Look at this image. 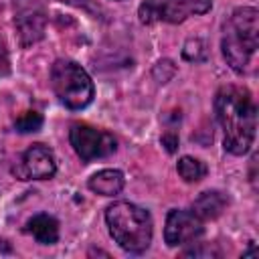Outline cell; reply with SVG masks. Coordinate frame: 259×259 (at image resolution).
<instances>
[{
    "label": "cell",
    "mask_w": 259,
    "mask_h": 259,
    "mask_svg": "<svg viewBox=\"0 0 259 259\" xmlns=\"http://www.w3.org/2000/svg\"><path fill=\"white\" fill-rule=\"evenodd\" d=\"M12 172L18 180H47L57 172L55 154L45 144H32L16 162Z\"/></svg>",
    "instance_id": "8"
},
{
    "label": "cell",
    "mask_w": 259,
    "mask_h": 259,
    "mask_svg": "<svg viewBox=\"0 0 259 259\" xmlns=\"http://www.w3.org/2000/svg\"><path fill=\"white\" fill-rule=\"evenodd\" d=\"M6 73H8V53L4 42L0 40V75H6Z\"/></svg>",
    "instance_id": "20"
},
{
    "label": "cell",
    "mask_w": 259,
    "mask_h": 259,
    "mask_svg": "<svg viewBox=\"0 0 259 259\" xmlns=\"http://www.w3.org/2000/svg\"><path fill=\"white\" fill-rule=\"evenodd\" d=\"M217 119L223 127L225 150L243 156L251 150L257 130V107L247 89L225 85L214 97Z\"/></svg>",
    "instance_id": "1"
},
{
    "label": "cell",
    "mask_w": 259,
    "mask_h": 259,
    "mask_svg": "<svg viewBox=\"0 0 259 259\" xmlns=\"http://www.w3.org/2000/svg\"><path fill=\"white\" fill-rule=\"evenodd\" d=\"M105 223L113 241L127 253L140 255L152 243V214L134 202L117 200L109 204L105 208Z\"/></svg>",
    "instance_id": "2"
},
{
    "label": "cell",
    "mask_w": 259,
    "mask_h": 259,
    "mask_svg": "<svg viewBox=\"0 0 259 259\" xmlns=\"http://www.w3.org/2000/svg\"><path fill=\"white\" fill-rule=\"evenodd\" d=\"M229 204V196L221 190H206L192 202V212L202 221H212L223 214Z\"/></svg>",
    "instance_id": "10"
},
{
    "label": "cell",
    "mask_w": 259,
    "mask_h": 259,
    "mask_svg": "<svg viewBox=\"0 0 259 259\" xmlns=\"http://www.w3.org/2000/svg\"><path fill=\"white\" fill-rule=\"evenodd\" d=\"M69 140L73 150L83 162H91L95 158H105L115 152L117 142L113 134L87 125V123H73L69 130Z\"/></svg>",
    "instance_id": "6"
},
{
    "label": "cell",
    "mask_w": 259,
    "mask_h": 259,
    "mask_svg": "<svg viewBox=\"0 0 259 259\" xmlns=\"http://www.w3.org/2000/svg\"><path fill=\"white\" fill-rule=\"evenodd\" d=\"M186 257H200V255H219V251H212L210 245H204V247H194L190 251H184Z\"/></svg>",
    "instance_id": "19"
},
{
    "label": "cell",
    "mask_w": 259,
    "mask_h": 259,
    "mask_svg": "<svg viewBox=\"0 0 259 259\" xmlns=\"http://www.w3.org/2000/svg\"><path fill=\"white\" fill-rule=\"evenodd\" d=\"M51 85L59 101L69 109H83L93 101V81L87 71L71 61L57 59L51 67Z\"/></svg>",
    "instance_id": "4"
},
{
    "label": "cell",
    "mask_w": 259,
    "mask_h": 259,
    "mask_svg": "<svg viewBox=\"0 0 259 259\" xmlns=\"http://www.w3.org/2000/svg\"><path fill=\"white\" fill-rule=\"evenodd\" d=\"M162 144L166 146V150L172 154V152H176V148H178V134L174 132V130H168L164 136H162Z\"/></svg>",
    "instance_id": "18"
},
{
    "label": "cell",
    "mask_w": 259,
    "mask_h": 259,
    "mask_svg": "<svg viewBox=\"0 0 259 259\" xmlns=\"http://www.w3.org/2000/svg\"><path fill=\"white\" fill-rule=\"evenodd\" d=\"M14 26L22 47L34 45L45 36L47 12L42 0H14Z\"/></svg>",
    "instance_id": "7"
},
{
    "label": "cell",
    "mask_w": 259,
    "mask_h": 259,
    "mask_svg": "<svg viewBox=\"0 0 259 259\" xmlns=\"http://www.w3.org/2000/svg\"><path fill=\"white\" fill-rule=\"evenodd\" d=\"M42 125V115L38 111H24L20 117H16L14 127L20 134H30V132H38Z\"/></svg>",
    "instance_id": "14"
},
{
    "label": "cell",
    "mask_w": 259,
    "mask_h": 259,
    "mask_svg": "<svg viewBox=\"0 0 259 259\" xmlns=\"http://www.w3.org/2000/svg\"><path fill=\"white\" fill-rule=\"evenodd\" d=\"M182 57L186 61H192V63H200L206 59V45L200 40V38H190L186 40L184 49H182Z\"/></svg>",
    "instance_id": "15"
},
{
    "label": "cell",
    "mask_w": 259,
    "mask_h": 259,
    "mask_svg": "<svg viewBox=\"0 0 259 259\" xmlns=\"http://www.w3.org/2000/svg\"><path fill=\"white\" fill-rule=\"evenodd\" d=\"M61 2L71 4V6H75V8H83V10L91 12V14H97V12H99V6H95L93 0H61Z\"/></svg>",
    "instance_id": "17"
},
{
    "label": "cell",
    "mask_w": 259,
    "mask_h": 259,
    "mask_svg": "<svg viewBox=\"0 0 259 259\" xmlns=\"http://www.w3.org/2000/svg\"><path fill=\"white\" fill-rule=\"evenodd\" d=\"M26 231L42 245H53L59 241V223L55 217L47 214V212H38L34 214L28 225H26Z\"/></svg>",
    "instance_id": "12"
},
{
    "label": "cell",
    "mask_w": 259,
    "mask_h": 259,
    "mask_svg": "<svg viewBox=\"0 0 259 259\" xmlns=\"http://www.w3.org/2000/svg\"><path fill=\"white\" fill-rule=\"evenodd\" d=\"M259 47V12L257 8H237L225 22L221 49L233 71L243 73Z\"/></svg>",
    "instance_id": "3"
},
{
    "label": "cell",
    "mask_w": 259,
    "mask_h": 259,
    "mask_svg": "<svg viewBox=\"0 0 259 259\" xmlns=\"http://www.w3.org/2000/svg\"><path fill=\"white\" fill-rule=\"evenodd\" d=\"M176 170L186 182H198L206 176V164L192 156H182L176 164Z\"/></svg>",
    "instance_id": "13"
},
{
    "label": "cell",
    "mask_w": 259,
    "mask_h": 259,
    "mask_svg": "<svg viewBox=\"0 0 259 259\" xmlns=\"http://www.w3.org/2000/svg\"><path fill=\"white\" fill-rule=\"evenodd\" d=\"M123 174L119 170H113V168H107V170H99L95 172L87 186L89 190H93L95 194H101V196H113V194H119L121 188H123Z\"/></svg>",
    "instance_id": "11"
},
{
    "label": "cell",
    "mask_w": 259,
    "mask_h": 259,
    "mask_svg": "<svg viewBox=\"0 0 259 259\" xmlns=\"http://www.w3.org/2000/svg\"><path fill=\"white\" fill-rule=\"evenodd\" d=\"M212 6V0H144L138 16L144 24L166 20L178 24L192 14H204Z\"/></svg>",
    "instance_id": "5"
},
{
    "label": "cell",
    "mask_w": 259,
    "mask_h": 259,
    "mask_svg": "<svg viewBox=\"0 0 259 259\" xmlns=\"http://www.w3.org/2000/svg\"><path fill=\"white\" fill-rule=\"evenodd\" d=\"M174 71H176L174 63L168 61V59H164V61H160L154 67V77L158 79V83H166V81H170V77L174 75Z\"/></svg>",
    "instance_id": "16"
},
{
    "label": "cell",
    "mask_w": 259,
    "mask_h": 259,
    "mask_svg": "<svg viewBox=\"0 0 259 259\" xmlns=\"http://www.w3.org/2000/svg\"><path fill=\"white\" fill-rule=\"evenodd\" d=\"M204 233L202 219L196 217L192 210H170L166 217V227H164V241L170 247L186 245L196 241Z\"/></svg>",
    "instance_id": "9"
},
{
    "label": "cell",
    "mask_w": 259,
    "mask_h": 259,
    "mask_svg": "<svg viewBox=\"0 0 259 259\" xmlns=\"http://www.w3.org/2000/svg\"><path fill=\"white\" fill-rule=\"evenodd\" d=\"M247 255H257V251H255V245H253V243H251L249 251H245V253H243V257H247Z\"/></svg>",
    "instance_id": "21"
}]
</instances>
